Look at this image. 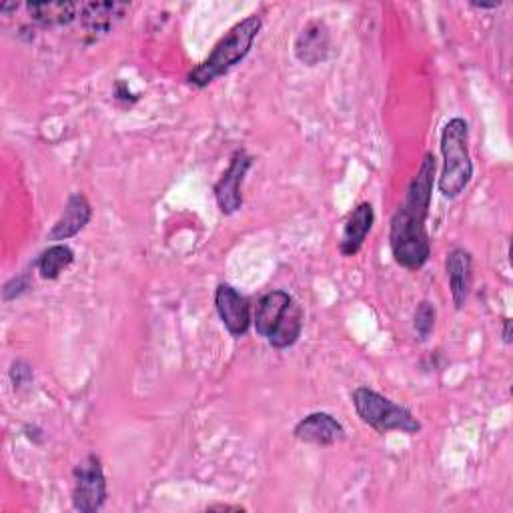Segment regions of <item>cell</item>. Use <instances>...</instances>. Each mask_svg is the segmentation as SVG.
Wrapping results in <instances>:
<instances>
[{"mask_svg":"<svg viewBox=\"0 0 513 513\" xmlns=\"http://www.w3.org/2000/svg\"><path fill=\"white\" fill-rule=\"evenodd\" d=\"M435 157L425 153L421 167L407 187L403 205L395 211L389 229V245L395 261L411 271L421 269L431 255V241L427 235V215L431 205V191L435 179Z\"/></svg>","mask_w":513,"mask_h":513,"instance_id":"cell-1","label":"cell"},{"mask_svg":"<svg viewBox=\"0 0 513 513\" xmlns=\"http://www.w3.org/2000/svg\"><path fill=\"white\" fill-rule=\"evenodd\" d=\"M263 27L261 17L251 15L245 21L237 23L213 49V53L187 75V83L205 89L209 87L215 79L227 75L233 67H237L249 53L259 37Z\"/></svg>","mask_w":513,"mask_h":513,"instance_id":"cell-2","label":"cell"},{"mask_svg":"<svg viewBox=\"0 0 513 513\" xmlns=\"http://www.w3.org/2000/svg\"><path fill=\"white\" fill-rule=\"evenodd\" d=\"M255 329L275 349L293 347L303 331V309L287 291H271L257 305Z\"/></svg>","mask_w":513,"mask_h":513,"instance_id":"cell-3","label":"cell"},{"mask_svg":"<svg viewBox=\"0 0 513 513\" xmlns=\"http://www.w3.org/2000/svg\"><path fill=\"white\" fill-rule=\"evenodd\" d=\"M443 171L439 175V193L447 199L459 197L473 177L469 155V125L461 117H453L441 131Z\"/></svg>","mask_w":513,"mask_h":513,"instance_id":"cell-4","label":"cell"},{"mask_svg":"<svg viewBox=\"0 0 513 513\" xmlns=\"http://www.w3.org/2000/svg\"><path fill=\"white\" fill-rule=\"evenodd\" d=\"M353 405L361 421L369 427H373L377 433H389V431H401V433H417L421 431V423L417 417L403 405L391 401L389 397L369 389L359 387L351 395Z\"/></svg>","mask_w":513,"mask_h":513,"instance_id":"cell-5","label":"cell"},{"mask_svg":"<svg viewBox=\"0 0 513 513\" xmlns=\"http://www.w3.org/2000/svg\"><path fill=\"white\" fill-rule=\"evenodd\" d=\"M107 501V477L97 455L85 457L75 469L73 505L81 513H95Z\"/></svg>","mask_w":513,"mask_h":513,"instance_id":"cell-6","label":"cell"},{"mask_svg":"<svg viewBox=\"0 0 513 513\" xmlns=\"http://www.w3.org/2000/svg\"><path fill=\"white\" fill-rule=\"evenodd\" d=\"M253 159L249 157V153L245 149H239L233 159L229 169L221 175V179L215 185V199L219 209L225 215H233L241 209L243 205V193H241V185L245 181L247 171L251 169Z\"/></svg>","mask_w":513,"mask_h":513,"instance_id":"cell-7","label":"cell"},{"mask_svg":"<svg viewBox=\"0 0 513 513\" xmlns=\"http://www.w3.org/2000/svg\"><path fill=\"white\" fill-rule=\"evenodd\" d=\"M217 313L233 337H243L251 327L249 301L231 285L221 283L215 291Z\"/></svg>","mask_w":513,"mask_h":513,"instance_id":"cell-8","label":"cell"},{"mask_svg":"<svg viewBox=\"0 0 513 513\" xmlns=\"http://www.w3.org/2000/svg\"><path fill=\"white\" fill-rule=\"evenodd\" d=\"M293 435L303 443L327 447L345 439V427L331 413L317 411L301 419L295 425Z\"/></svg>","mask_w":513,"mask_h":513,"instance_id":"cell-9","label":"cell"},{"mask_svg":"<svg viewBox=\"0 0 513 513\" xmlns=\"http://www.w3.org/2000/svg\"><path fill=\"white\" fill-rule=\"evenodd\" d=\"M445 271L449 279V289L451 297L457 309H461L469 297L471 283H473V259L471 253L457 247L447 253L445 259Z\"/></svg>","mask_w":513,"mask_h":513,"instance_id":"cell-10","label":"cell"},{"mask_svg":"<svg viewBox=\"0 0 513 513\" xmlns=\"http://www.w3.org/2000/svg\"><path fill=\"white\" fill-rule=\"evenodd\" d=\"M91 217H93V209H91V203L87 201V197L83 193L71 195L65 205L63 215L59 217V221L53 225V229L49 233V241H67V239L75 237L89 225Z\"/></svg>","mask_w":513,"mask_h":513,"instance_id":"cell-11","label":"cell"},{"mask_svg":"<svg viewBox=\"0 0 513 513\" xmlns=\"http://www.w3.org/2000/svg\"><path fill=\"white\" fill-rule=\"evenodd\" d=\"M329 41V29L325 27V23L311 21L309 25H305L295 41V55L303 65L315 67L327 59L331 47Z\"/></svg>","mask_w":513,"mask_h":513,"instance_id":"cell-12","label":"cell"},{"mask_svg":"<svg viewBox=\"0 0 513 513\" xmlns=\"http://www.w3.org/2000/svg\"><path fill=\"white\" fill-rule=\"evenodd\" d=\"M375 221V213L371 203H359L347 217L345 227H343V235L339 241V249L345 257H353L361 251L371 227Z\"/></svg>","mask_w":513,"mask_h":513,"instance_id":"cell-13","label":"cell"},{"mask_svg":"<svg viewBox=\"0 0 513 513\" xmlns=\"http://www.w3.org/2000/svg\"><path fill=\"white\" fill-rule=\"evenodd\" d=\"M129 9V5L121 3H87L81 7V21L87 33L93 37L107 35L115 21L123 17V13Z\"/></svg>","mask_w":513,"mask_h":513,"instance_id":"cell-14","label":"cell"},{"mask_svg":"<svg viewBox=\"0 0 513 513\" xmlns=\"http://www.w3.org/2000/svg\"><path fill=\"white\" fill-rule=\"evenodd\" d=\"M27 11L35 23L45 27L69 25L77 17V5L73 3H31Z\"/></svg>","mask_w":513,"mask_h":513,"instance_id":"cell-15","label":"cell"},{"mask_svg":"<svg viewBox=\"0 0 513 513\" xmlns=\"http://www.w3.org/2000/svg\"><path fill=\"white\" fill-rule=\"evenodd\" d=\"M73 261H75L73 249L67 247V245L57 243V245H51L49 249H45V251L39 255V259H37V269H39V273H41L43 279L53 281V279H59L61 273H63L67 267L73 265Z\"/></svg>","mask_w":513,"mask_h":513,"instance_id":"cell-16","label":"cell"},{"mask_svg":"<svg viewBox=\"0 0 513 513\" xmlns=\"http://www.w3.org/2000/svg\"><path fill=\"white\" fill-rule=\"evenodd\" d=\"M435 319H437V311L435 305L431 301H421L415 309V319H413V327L415 333L421 341H427L429 335L435 329Z\"/></svg>","mask_w":513,"mask_h":513,"instance_id":"cell-17","label":"cell"},{"mask_svg":"<svg viewBox=\"0 0 513 513\" xmlns=\"http://www.w3.org/2000/svg\"><path fill=\"white\" fill-rule=\"evenodd\" d=\"M31 281H29V275H19V277H13L5 289H3V295H5V301H13L17 297H21L27 289H29Z\"/></svg>","mask_w":513,"mask_h":513,"instance_id":"cell-18","label":"cell"},{"mask_svg":"<svg viewBox=\"0 0 513 513\" xmlns=\"http://www.w3.org/2000/svg\"><path fill=\"white\" fill-rule=\"evenodd\" d=\"M11 379L15 383V387H23L33 379V369L31 365H27L25 361H15L13 369H11Z\"/></svg>","mask_w":513,"mask_h":513,"instance_id":"cell-19","label":"cell"},{"mask_svg":"<svg viewBox=\"0 0 513 513\" xmlns=\"http://www.w3.org/2000/svg\"><path fill=\"white\" fill-rule=\"evenodd\" d=\"M503 341L511 343V319H503Z\"/></svg>","mask_w":513,"mask_h":513,"instance_id":"cell-20","label":"cell"},{"mask_svg":"<svg viewBox=\"0 0 513 513\" xmlns=\"http://www.w3.org/2000/svg\"><path fill=\"white\" fill-rule=\"evenodd\" d=\"M211 511H243L241 505H211Z\"/></svg>","mask_w":513,"mask_h":513,"instance_id":"cell-21","label":"cell"},{"mask_svg":"<svg viewBox=\"0 0 513 513\" xmlns=\"http://www.w3.org/2000/svg\"><path fill=\"white\" fill-rule=\"evenodd\" d=\"M473 9H481V11H487V9H497L499 3H491V5H483V3H471Z\"/></svg>","mask_w":513,"mask_h":513,"instance_id":"cell-22","label":"cell"}]
</instances>
